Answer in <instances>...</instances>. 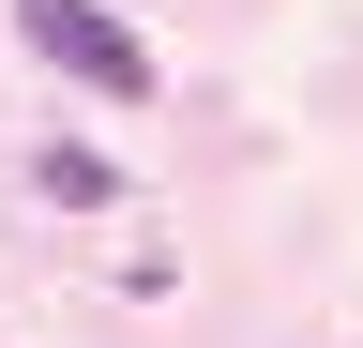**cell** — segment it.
Segmentation results:
<instances>
[{
    "mask_svg": "<svg viewBox=\"0 0 363 348\" xmlns=\"http://www.w3.org/2000/svg\"><path fill=\"white\" fill-rule=\"evenodd\" d=\"M16 30H30V46L61 61V76H91L106 106H136V91H152V46H136L106 0H16Z\"/></svg>",
    "mask_w": 363,
    "mask_h": 348,
    "instance_id": "obj_1",
    "label": "cell"
},
{
    "mask_svg": "<svg viewBox=\"0 0 363 348\" xmlns=\"http://www.w3.org/2000/svg\"><path fill=\"white\" fill-rule=\"evenodd\" d=\"M45 197H61V212H106L121 182H106V152H45Z\"/></svg>",
    "mask_w": 363,
    "mask_h": 348,
    "instance_id": "obj_2",
    "label": "cell"
}]
</instances>
